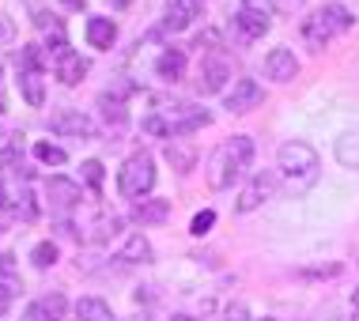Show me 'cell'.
Returning a JSON list of instances; mask_svg holds the SVG:
<instances>
[{"instance_id": "cell-33", "label": "cell", "mask_w": 359, "mask_h": 321, "mask_svg": "<svg viewBox=\"0 0 359 321\" xmlns=\"http://www.w3.org/2000/svg\"><path fill=\"white\" fill-rule=\"evenodd\" d=\"M23 321H53V317H50V310H46L42 303H31L27 314H23Z\"/></svg>"}, {"instance_id": "cell-36", "label": "cell", "mask_w": 359, "mask_h": 321, "mask_svg": "<svg viewBox=\"0 0 359 321\" xmlns=\"http://www.w3.org/2000/svg\"><path fill=\"white\" fill-rule=\"evenodd\" d=\"M223 317H227V321H250V310H246V303H231Z\"/></svg>"}, {"instance_id": "cell-45", "label": "cell", "mask_w": 359, "mask_h": 321, "mask_svg": "<svg viewBox=\"0 0 359 321\" xmlns=\"http://www.w3.org/2000/svg\"><path fill=\"white\" fill-rule=\"evenodd\" d=\"M174 321H193V317H186V314H178V317H174Z\"/></svg>"}, {"instance_id": "cell-40", "label": "cell", "mask_w": 359, "mask_h": 321, "mask_svg": "<svg viewBox=\"0 0 359 321\" xmlns=\"http://www.w3.org/2000/svg\"><path fill=\"white\" fill-rule=\"evenodd\" d=\"M61 4H65V8H72V12H80V8L87 4V0H61Z\"/></svg>"}, {"instance_id": "cell-24", "label": "cell", "mask_w": 359, "mask_h": 321, "mask_svg": "<svg viewBox=\"0 0 359 321\" xmlns=\"http://www.w3.org/2000/svg\"><path fill=\"white\" fill-rule=\"evenodd\" d=\"M99 106H102V118L110 121V125H125V118H129V114H125V102H121V95H99Z\"/></svg>"}, {"instance_id": "cell-9", "label": "cell", "mask_w": 359, "mask_h": 321, "mask_svg": "<svg viewBox=\"0 0 359 321\" xmlns=\"http://www.w3.org/2000/svg\"><path fill=\"white\" fill-rule=\"evenodd\" d=\"M50 129L57 136H95V121L83 110H57L50 114Z\"/></svg>"}, {"instance_id": "cell-16", "label": "cell", "mask_w": 359, "mask_h": 321, "mask_svg": "<svg viewBox=\"0 0 359 321\" xmlns=\"http://www.w3.org/2000/svg\"><path fill=\"white\" fill-rule=\"evenodd\" d=\"M155 72H159V80L178 83L182 76H186V53L174 50V46H167V50L159 53V61H155Z\"/></svg>"}, {"instance_id": "cell-38", "label": "cell", "mask_w": 359, "mask_h": 321, "mask_svg": "<svg viewBox=\"0 0 359 321\" xmlns=\"http://www.w3.org/2000/svg\"><path fill=\"white\" fill-rule=\"evenodd\" d=\"M273 8H276V12H284V15H291L295 8H303V0H273Z\"/></svg>"}, {"instance_id": "cell-39", "label": "cell", "mask_w": 359, "mask_h": 321, "mask_svg": "<svg viewBox=\"0 0 359 321\" xmlns=\"http://www.w3.org/2000/svg\"><path fill=\"white\" fill-rule=\"evenodd\" d=\"M8 110V102H4V68H0V114Z\"/></svg>"}, {"instance_id": "cell-10", "label": "cell", "mask_w": 359, "mask_h": 321, "mask_svg": "<svg viewBox=\"0 0 359 321\" xmlns=\"http://www.w3.org/2000/svg\"><path fill=\"white\" fill-rule=\"evenodd\" d=\"M265 76H269V80H276V83H291V80L299 76L295 53H291L287 46H276V50H269V57H265Z\"/></svg>"}, {"instance_id": "cell-3", "label": "cell", "mask_w": 359, "mask_h": 321, "mask_svg": "<svg viewBox=\"0 0 359 321\" xmlns=\"http://www.w3.org/2000/svg\"><path fill=\"white\" fill-rule=\"evenodd\" d=\"M151 186H155V163H151V155H148V151H133L129 159H125L121 174H118V189H121V197L140 200Z\"/></svg>"}, {"instance_id": "cell-7", "label": "cell", "mask_w": 359, "mask_h": 321, "mask_svg": "<svg viewBox=\"0 0 359 321\" xmlns=\"http://www.w3.org/2000/svg\"><path fill=\"white\" fill-rule=\"evenodd\" d=\"M273 193H276V174H269V170H265V174H254V182H250V186L238 193L235 212H242V216H246V212L261 208V204L273 197Z\"/></svg>"}, {"instance_id": "cell-20", "label": "cell", "mask_w": 359, "mask_h": 321, "mask_svg": "<svg viewBox=\"0 0 359 321\" xmlns=\"http://www.w3.org/2000/svg\"><path fill=\"white\" fill-rule=\"evenodd\" d=\"M303 38H306V46H310L314 53H322L325 42L333 38V31L322 23V15H310V19H303Z\"/></svg>"}, {"instance_id": "cell-8", "label": "cell", "mask_w": 359, "mask_h": 321, "mask_svg": "<svg viewBox=\"0 0 359 321\" xmlns=\"http://www.w3.org/2000/svg\"><path fill=\"white\" fill-rule=\"evenodd\" d=\"M205 15V0H174L167 19H163V27L155 34H167V31H186L189 23H197V19Z\"/></svg>"}, {"instance_id": "cell-2", "label": "cell", "mask_w": 359, "mask_h": 321, "mask_svg": "<svg viewBox=\"0 0 359 321\" xmlns=\"http://www.w3.org/2000/svg\"><path fill=\"white\" fill-rule=\"evenodd\" d=\"M276 163H280V174H284V182H287L291 193H306L318 178H322L318 151L310 148L306 140H287V144H280Z\"/></svg>"}, {"instance_id": "cell-29", "label": "cell", "mask_w": 359, "mask_h": 321, "mask_svg": "<svg viewBox=\"0 0 359 321\" xmlns=\"http://www.w3.org/2000/svg\"><path fill=\"white\" fill-rule=\"evenodd\" d=\"M31 261H34L38 268H50L53 261H57V246H53V242H38V246L31 250Z\"/></svg>"}, {"instance_id": "cell-11", "label": "cell", "mask_w": 359, "mask_h": 321, "mask_svg": "<svg viewBox=\"0 0 359 321\" xmlns=\"http://www.w3.org/2000/svg\"><path fill=\"white\" fill-rule=\"evenodd\" d=\"M87 68H91V64H87L76 50H61V53L53 57V72H57V80H61L65 87H76V83H80L83 76H87Z\"/></svg>"}, {"instance_id": "cell-13", "label": "cell", "mask_w": 359, "mask_h": 321, "mask_svg": "<svg viewBox=\"0 0 359 321\" xmlns=\"http://www.w3.org/2000/svg\"><path fill=\"white\" fill-rule=\"evenodd\" d=\"M235 31L246 38V42H254V38H261L269 31V19H265V12H257V8H238L235 12Z\"/></svg>"}, {"instance_id": "cell-34", "label": "cell", "mask_w": 359, "mask_h": 321, "mask_svg": "<svg viewBox=\"0 0 359 321\" xmlns=\"http://www.w3.org/2000/svg\"><path fill=\"white\" fill-rule=\"evenodd\" d=\"M23 204H19V212H23V219H38V204H34V193H23L19 197Z\"/></svg>"}, {"instance_id": "cell-21", "label": "cell", "mask_w": 359, "mask_h": 321, "mask_svg": "<svg viewBox=\"0 0 359 321\" xmlns=\"http://www.w3.org/2000/svg\"><path fill=\"white\" fill-rule=\"evenodd\" d=\"M337 163L348 170H359V129L355 132H344L337 140Z\"/></svg>"}, {"instance_id": "cell-4", "label": "cell", "mask_w": 359, "mask_h": 321, "mask_svg": "<svg viewBox=\"0 0 359 321\" xmlns=\"http://www.w3.org/2000/svg\"><path fill=\"white\" fill-rule=\"evenodd\" d=\"M231 80V61L223 50H205L201 57V76H197V91L201 95H216L223 91V83Z\"/></svg>"}, {"instance_id": "cell-1", "label": "cell", "mask_w": 359, "mask_h": 321, "mask_svg": "<svg viewBox=\"0 0 359 321\" xmlns=\"http://www.w3.org/2000/svg\"><path fill=\"white\" fill-rule=\"evenodd\" d=\"M254 163V136H231L223 148L212 151L208 159V186L212 189H231Z\"/></svg>"}, {"instance_id": "cell-31", "label": "cell", "mask_w": 359, "mask_h": 321, "mask_svg": "<svg viewBox=\"0 0 359 321\" xmlns=\"http://www.w3.org/2000/svg\"><path fill=\"white\" fill-rule=\"evenodd\" d=\"M212 223H216V212H197V216H193V223H189V231H193V235H208V231H212Z\"/></svg>"}, {"instance_id": "cell-42", "label": "cell", "mask_w": 359, "mask_h": 321, "mask_svg": "<svg viewBox=\"0 0 359 321\" xmlns=\"http://www.w3.org/2000/svg\"><path fill=\"white\" fill-rule=\"evenodd\" d=\"M8 208V193H4V186H0V212Z\"/></svg>"}, {"instance_id": "cell-37", "label": "cell", "mask_w": 359, "mask_h": 321, "mask_svg": "<svg viewBox=\"0 0 359 321\" xmlns=\"http://www.w3.org/2000/svg\"><path fill=\"white\" fill-rule=\"evenodd\" d=\"M12 38H15V23H12V19L0 15V46H8Z\"/></svg>"}, {"instance_id": "cell-5", "label": "cell", "mask_w": 359, "mask_h": 321, "mask_svg": "<svg viewBox=\"0 0 359 321\" xmlns=\"http://www.w3.org/2000/svg\"><path fill=\"white\" fill-rule=\"evenodd\" d=\"M261 102H265V87L257 80H250V76L235 80V87H231L227 99H223V106H227L231 114H250V110H257Z\"/></svg>"}, {"instance_id": "cell-28", "label": "cell", "mask_w": 359, "mask_h": 321, "mask_svg": "<svg viewBox=\"0 0 359 321\" xmlns=\"http://www.w3.org/2000/svg\"><path fill=\"white\" fill-rule=\"evenodd\" d=\"M0 170H15V174H31V170H27V167H23V151H19V148H15V144H12V148H4V151H0Z\"/></svg>"}, {"instance_id": "cell-30", "label": "cell", "mask_w": 359, "mask_h": 321, "mask_svg": "<svg viewBox=\"0 0 359 321\" xmlns=\"http://www.w3.org/2000/svg\"><path fill=\"white\" fill-rule=\"evenodd\" d=\"M83 178H87V186L99 193V189H102V163H99V159H87V163H83Z\"/></svg>"}, {"instance_id": "cell-22", "label": "cell", "mask_w": 359, "mask_h": 321, "mask_svg": "<svg viewBox=\"0 0 359 321\" xmlns=\"http://www.w3.org/2000/svg\"><path fill=\"white\" fill-rule=\"evenodd\" d=\"M76 317L80 321H114V310L102 303V299H95V295H87L76 303Z\"/></svg>"}, {"instance_id": "cell-32", "label": "cell", "mask_w": 359, "mask_h": 321, "mask_svg": "<svg viewBox=\"0 0 359 321\" xmlns=\"http://www.w3.org/2000/svg\"><path fill=\"white\" fill-rule=\"evenodd\" d=\"M144 132H151V136H163V140H170V129H167V121H163V114H148V118H144Z\"/></svg>"}, {"instance_id": "cell-6", "label": "cell", "mask_w": 359, "mask_h": 321, "mask_svg": "<svg viewBox=\"0 0 359 321\" xmlns=\"http://www.w3.org/2000/svg\"><path fill=\"white\" fill-rule=\"evenodd\" d=\"M167 129H170V140L174 136H189V132H197V129H205V125L212 121L208 118V110H201V106H189V102H182V106H174V110H167Z\"/></svg>"}, {"instance_id": "cell-44", "label": "cell", "mask_w": 359, "mask_h": 321, "mask_svg": "<svg viewBox=\"0 0 359 321\" xmlns=\"http://www.w3.org/2000/svg\"><path fill=\"white\" fill-rule=\"evenodd\" d=\"M114 4H118V8H129V4H133V0H114Z\"/></svg>"}, {"instance_id": "cell-25", "label": "cell", "mask_w": 359, "mask_h": 321, "mask_svg": "<svg viewBox=\"0 0 359 321\" xmlns=\"http://www.w3.org/2000/svg\"><path fill=\"white\" fill-rule=\"evenodd\" d=\"M15 64H19V72H42V50H38V46L15 50Z\"/></svg>"}, {"instance_id": "cell-14", "label": "cell", "mask_w": 359, "mask_h": 321, "mask_svg": "<svg viewBox=\"0 0 359 321\" xmlns=\"http://www.w3.org/2000/svg\"><path fill=\"white\" fill-rule=\"evenodd\" d=\"M87 42L95 46V50H110L114 42H118V23L106 15H91L87 19Z\"/></svg>"}, {"instance_id": "cell-15", "label": "cell", "mask_w": 359, "mask_h": 321, "mask_svg": "<svg viewBox=\"0 0 359 321\" xmlns=\"http://www.w3.org/2000/svg\"><path fill=\"white\" fill-rule=\"evenodd\" d=\"M163 155H167V163H170L178 174H189L193 167H197V148H193V144H186L182 136H178V140H167Z\"/></svg>"}, {"instance_id": "cell-41", "label": "cell", "mask_w": 359, "mask_h": 321, "mask_svg": "<svg viewBox=\"0 0 359 321\" xmlns=\"http://www.w3.org/2000/svg\"><path fill=\"white\" fill-rule=\"evenodd\" d=\"M352 310H355V317H359V287L352 291Z\"/></svg>"}, {"instance_id": "cell-19", "label": "cell", "mask_w": 359, "mask_h": 321, "mask_svg": "<svg viewBox=\"0 0 359 321\" xmlns=\"http://www.w3.org/2000/svg\"><path fill=\"white\" fill-rule=\"evenodd\" d=\"M167 216H170V200H140L137 208H133V219L137 223H144V227H148V223H167Z\"/></svg>"}, {"instance_id": "cell-17", "label": "cell", "mask_w": 359, "mask_h": 321, "mask_svg": "<svg viewBox=\"0 0 359 321\" xmlns=\"http://www.w3.org/2000/svg\"><path fill=\"white\" fill-rule=\"evenodd\" d=\"M318 15H322V23H325L333 34H344V31H352V27H355V15L348 12L344 4H337V0H333V4H325Z\"/></svg>"}, {"instance_id": "cell-35", "label": "cell", "mask_w": 359, "mask_h": 321, "mask_svg": "<svg viewBox=\"0 0 359 321\" xmlns=\"http://www.w3.org/2000/svg\"><path fill=\"white\" fill-rule=\"evenodd\" d=\"M0 280H15V257L0 254Z\"/></svg>"}, {"instance_id": "cell-27", "label": "cell", "mask_w": 359, "mask_h": 321, "mask_svg": "<svg viewBox=\"0 0 359 321\" xmlns=\"http://www.w3.org/2000/svg\"><path fill=\"white\" fill-rule=\"evenodd\" d=\"M46 310H50V317L53 321H65V314H69V299L61 295V291H53V295H46V299H38Z\"/></svg>"}, {"instance_id": "cell-23", "label": "cell", "mask_w": 359, "mask_h": 321, "mask_svg": "<svg viewBox=\"0 0 359 321\" xmlns=\"http://www.w3.org/2000/svg\"><path fill=\"white\" fill-rule=\"evenodd\" d=\"M19 91L31 106H42L46 102V83H42V72H19Z\"/></svg>"}, {"instance_id": "cell-43", "label": "cell", "mask_w": 359, "mask_h": 321, "mask_svg": "<svg viewBox=\"0 0 359 321\" xmlns=\"http://www.w3.org/2000/svg\"><path fill=\"white\" fill-rule=\"evenodd\" d=\"M8 303H12V299H4V295H0V314H4V310H8Z\"/></svg>"}, {"instance_id": "cell-18", "label": "cell", "mask_w": 359, "mask_h": 321, "mask_svg": "<svg viewBox=\"0 0 359 321\" xmlns=\"http://www.w3.org/2000/svg\"><path fill=\"white\" fill-rule=\"evenodd\" d=\"M118 261H125V265H144V261H151V242L144 235H129L125 246L118 250Z\"/></svg>"}, {"instance_id": "cell-26", "label": "cell", "mask_w": 359, "mask_h": 321, "mask_svg": "<svg viewBox=\"0 0 359 321\" xmlns=\"http://www.w3.org/2000/svg\"><path fill=\"white\" fill-rule=\"evenodd\" d=\"M34 155H38V159H42V163H50V167H61V163L65 159H69V155H65V148H57V144H34Z\"/></svg>"}, {"instance_id": "cell-12", "label": "cell", "mask_w": 359, "mask_h": 321, "mask_svg": "<svg viewBox=\"0 0 359 321\" xmlns=\"http://www.w3.org/2000/svg\"><path fill=\"white\" fill-rule=\"evenodd\" d=\"M46 193H50L57 212H69V208H76V204L83 200V189L76 186V182H69V178H50L46 182Z\"/></svg>"}, {"instance_id": "cell-46", "label": "cell", "mask_w": 359, "mask_h": 321, "mask_svg": "<svg viewBox=\"0 0 359 321\" xmlns=\"http://www.w3.org/2000/svg\"><path fill=\"white\" fill-rule=\"evenodd\" d=\"M133 321H151V317H133Z\"/></svg>"}]
</instances>
